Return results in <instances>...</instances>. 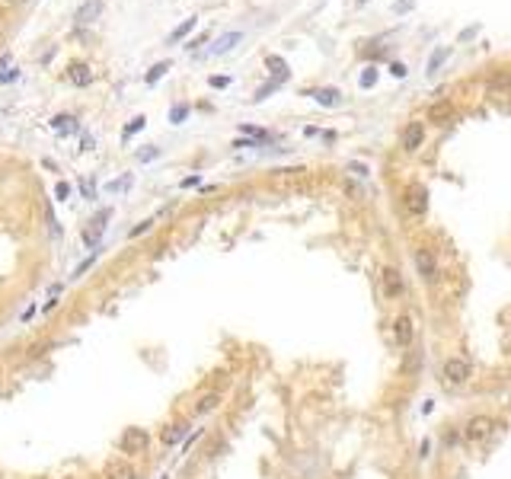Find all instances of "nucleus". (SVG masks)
I'll return each instance as SVG.
<instances>
[{
    "mask_svg": "<svg viewBox=\"0 0 511 479\" xmlns=\"http://www.w3.org/2000/svg\"><path fill=\"white\" fill-rule=\"evenodd\" d=\"M195 23H198V19L192 16V19H186V23H182V26H176V29H173V32H169V42H179V38H186L189 32H192V29H195Z\"/></svg>",
    "mask_w": 511,
    "mask_h": 479,
    "instance_id": "nucleus-17",
    "label": "nucleus"
},
{
    "mask_svg": "<svg viewBox=\"0 0 511 479\" xmlns=\"http://www.w3.org/2000/svg\"><path fill=\"white\" fill-rule=\"evenodd\" d=\"M313 100L320 102V106H335V102H339V93L335 90H316Z\"/></svg>",
    "mask_w": 511,
    "mask_h": 479,
    "instance_id": "nucleus-18",
    "label": "nucleus"
},
{
    "mask_svg": "<svg viewBox=\"0 0 511 479\" xmlns=\"http://www.w3.org/2000/svg\"><path fill=\"white\" fill-rule=\"evenodd\" d=\"M412 7H416V0H396V3H393L396 13H406V10H412Z\"/></svg>",
    "mask_w": 511,
    "mask_h": 479,
    "instance_id": "nucleus-24",
    "label": "nucleus"
},
{
    "mask_svg": "<svg viewBox=\"0 0 511 479\" xmlns=\"http://www.w3.org/2000/svg\"><path fill=\"white\" fill-rule=\"evenodd\" d=\"M425 208H428V192H425V185L412 183V185L406 189V211H409V214H425Z\"/></svg>",
    "mask_w": 511,
    "mask_h": 479,
    "instance_id": "nucleus-8",
    "label": "nucleus"
},
{
    "mask_svg": "<svg viewBox=\"0 0 511 479\" xmlns=\"http://www.w3.org/2000/svg\"><path fill=\"white\" fill-rule=\"evenodd\" d=\"M67 77H71V83H77V86H86V83L93 80V71H90L86 65H71Z\"/></svg>",
    "mask_w": 511,
    "mask_h": 479,
    "instance_id": "nucleus-13",
    "label": "nucleus"
},
{
    "mask_svg": "<svg viewBox=\"0 0 511 479\" xmlns=\"http://www.w3.org/2000/svg\"><path fill=\"white\" fill-rule=\"evenodd\" d=\"M102 13V3L99 0H86V3H80V10H77V23H93V19H99Z\"/></svg>",
    "mask_w": 511,
    "mask_h": 479,
    "instance_id": "nucleus-10",
    "label": "nucleus"
},
{
    "mask_svg": "<svg viewBox=\"0 0 511 479\" xmlns=\"http://www.w3.org/2000/svg\"><path fill=\"white\" fill-rule=\"evenodd\" d=\"M10 3H26V0H10Z\"/></svg>",
    "mask_w": 511,
    "mask_h": 479,
    "instance_id": "nucleus-32",
    "label": "nucleus"
},
{
    "mask_svg": "<svg viewBox=\"0 0 511 479\" xmlns=\"http://www.w3.org/2000/svg\"><path fill=\"white\" fill-rule=\"evenodd\" d=\"M67 192H71V185H67V183H58V189H55L58 202H61V198H67Z\"/></svg>",
    "mask_w": 511,
    "mask_h": 479,
    "instance_id": "nucleus-27",
    "label": "nucleus"
},
{
    "mask_svg": "<svg viewBox=\"0 0 511 479\" xmlns=\"http://www.w3.org/2000/svg\"><path fill=\"white\" fill-rule=\"evenodd\" d=\"M167 71H169V61H160L157 67H150V74H147V83H154V80H157V77H163V74H167Z\"/></svg>",
    "mask_w": 511,
    "mask_h": 479,
    "instance_id": "nucleus-21",
    "label": "nucleus"
},
{
    "mask_svg": "<svg viewBox=\"0 0 511 479\" xmlns=\"http://www.w3.org/2000/svg\"><path fill=\"white\" fill-rule=\"evenodd\" d=\"M217 406H221V393H204V397L195 403V412L198 415H208V412H214Z\"/></svg>",
    "mask_w": 511,
    "mask_h": 479,
    "instance_id": "nucleus-14",
    "label": "nucleus"
},
{
    "mask_svg": "<svg viewBox=\"0 0 511 479\" xmlns=\"http://www.w3.org/2000/svg\"><path fill=\"white\" fill-rule=\"evenodd\" d=\"M495 428H499V425H495V419H489V415H473V419L464 425V438L470 444H483V441H489V438H492Z\"/></svg>",
    "mask_w": 511,
    "mask_h": 479,
    "instance_id": "nucleus-2",
    "label": "nucleus"
},
{
    "mask_svg": "<svg viewBox=\"0 0 511 479\" xmlns=\"http://www.w3.org/2000/svg\"><path fill=\"white\" fill-rule=\"evenodd\" d=\"M422 141H425V121H409L406 128H403V150L416 154L422 148Z\"/></svg>",
    "mask_w": 511,
    "mask_h": 479,
    "instance_id": "nucleus-7",
    "label": "nucleus"
},
{
    "mask_svg": "<svg viewBox=\"0 0 511 479\" xmlns=\"http://www.w3.org/2000/svg\"><path fill=\"white\" fill-rule=\"evenodd\" d=\"M361 3H364V0H361Z\"/></svg>",
    "mask_w": 511,
    "mask_h": 479,
    "instance_id": "nucleus-33",
    "label": "nucleus"
},
{
    "mask_svg": "<svg viewBox=\"0 0 511 479\" xmlns=\"http://www.w3.org/2000/svg\"><path fill=\"white\" fill-rule=\"evenodd\" d=\"M240 32H224L221 38H217V42H214L211 45V51H208V55H227V51H230L233 45H237V42H240Z\"/></svg>",
    "mask_w": 511,
    "mask_h": 479,
    "instance_id": "nucleus-11",
    "label": "nucleus"
},
{
    "mask_svg": "<svg viewBox=\"0 0 511 479\" xmlns=\"http://www.w3.org/2000/svg\"><path fill=\"white\" fill-rule=\"evenodd\" d=\"M447 55H451V48H447V45H441V48H438V51H435V55H431V58H428V67H425V71H428V74H435V71H438V67H441V65H444V58Z\"/></svg>",
    "mask_w": 511,
    "mask_h": 479,
    "instance_id": "nucleus-16",
    "label": "nucleus"
},
{
    "mask_svg": "<svg viewBox=\"0 0 511 479\" xmlns=\"http://www.w3.org/2000/svg\"><path fill=\"white\" fill-rule=\"evenodd\" d=\"M189 434V422H173V425H167V432H163V444H179L182 438Z\"/></svg>",
    "mask_w": 511,
    "mask_h": 479,
    "instance_id": "nucleus-12",
    "label": "nucleus"
},
{
    "mask_svg": "<svg viewBox=\"0 0 511 479\" xmlns=\"http://www.w3.org/2000/svg\"><path fill=\"white\" fill-rule=\"evenodd\" d=\"M418 368H422V351H409L406 355V361H403V374H409V377H412V374H418Z\"/></svg>",
    "mask_w": 511,
    "mask_h": 479,
    "instance_id": "nucleus-15",
    "label": "nucleus"
},
{
    "mask_svg": "<svg viewBox=\"0 0 511 479\" xmlns=\"http://www.w3.org/2000/svg\"><path fill=\"white\" fill-rule=\"evenodd\" d=\"M141 128H144V119H141V115H138V119H134V121H131V125H128V128H125V138H128L131 131H141Z\"/></svg>",
    "mask_w": 511,
    "mask_h": 479,
    "instance_id": "nucleus-26",
    "label": "nucleus"
},
{
    "mask_svg": "<svg viewBox=\"0 0 511 479\" xmlns=\"http://www.w3.org/2000/svg\"><path fill=\"white\" fill-rule=\"evenodd\" d=\"M470 377H473V368H470V361L466 358H447L444 364H441V380H444V387L460 390V387L470 384Z\"/></svg>",
    "mask_w": 511,
    "mask_h": 479,
    "instance_id": "nucleus-1",
    "label": "nucleus"
},
{
    "mask_svg": "<svg viewBox=\"0 0 511 479\" xmlns=\"http://www.w3.org/2000/svg\"><path fill=\"white\" fill-rule=\"evenodd\" d=\"M186 115H189V109H186V106H176V109L169 112V119H173V121H182V119H186Z\"/></svg>",
    "mask_w": 511,
    "mask_h": 479,
    "instance_id": "nucleus-25",
    "label": "nucleus"
},
{
    "mask_svg": "<svg viewBox=\"0 0 511 479\" xmlns=\"http://www.w3.org/2000/svg\"><path fill=\"white\" fill-rule=\"evenodd\" d=\"M150 227H154V221H141V224H138V227H131V233H128V237H131V240H134V237H141V233H147V231H150Z\"/></svg>",
    "mask_w": 511,
    "mask_h": 479,
    "instance_id": "nucleus-22",
    "label": "nucleus"
},
{
    "mask_svg": "<svg viewBox=\"0 0 511 479\" xmlns=\"http://www.w3.org/2000/svg\"><path fill=\"white\" fill-rule=\"evenodd\" d=\"M393 342L400 349H412V342H416V323H412L409 314H400L393 320Z\"/></svg>",
    "mask_w": 511,
    "mask_h": 479,
    "instance_id": "nucleus-3",
    "label": "nucleus"
},
{
    "mask_svg": "<svg viewBox=\"0 0 511 479\" xmlns=\"http://www.w3.org/2000/svg\"><path fill=\"white\" fill-rule=\"evenodd\" d=\"M381 281H383V294H387V297H400L403 291H406V285H403V275L396 272V268H383Z\"/></svg>",
    "mask_w": 511,
    "mask_h": 479,
    "instance_id": "nucleus-9",
    "label": "nucleus"
},
{
    "mask_svg": "<svg viewBox=\"0 0 511 479\" xmlns=\"http://www.w3.org/2000/svg\"><path fill=\"white\" fill-rule=\"evenodd\" d=\"M51 125H55V131H71L74 128V119H71V115H58Z\"/></svg>",
    "mask_w": 511,
    "mask_h": 479,
    "instance_id": "nucleus-20",
    "label": "nucleus"
},
{
    "mask_svg": "<svg viewBox=\"0 0 511 479\" xmlns=\"http://www.w3.org/2000/svg\"><path fill=\"white\" fill-rule=\"evenodd\" d=\"M416 272L422 281H428V285H435L438 281V259L431 249H416Z\"/></svg>",
    "mask_w": 511,
    "mask_h": 479,
    "instance_id": "nucleus-4",
    "label": "nucleus"
},
{
    "mask_svg": "<svg viewBox=\"0 0 511 479\" xmlns=\"http://www.w3.org/2000/svg\"><path fill=\"white\" fill-rule=\"evenodd\" d=\"M112 479H138L134 476V470H128V467H121V470H109Z\"/></svg>",
    "mask_w": 511,
    "mask_h": 479,
    "instance_id": "nucleus-23",
    "label": "nucleus"
},
{
    "mask_svg": "<svg viewBox=\"0 0 511 479\" xmlns=\"http://www.w3.org/2000/svg\"><path fill=\"white\" fill-rule=\"evenodd\" d=\"M112 211H96L93 218H90V224L84 227V233H80V240H84V246H96L102 237V231H106V221H109Z\"/></svg>",
    "mask_w": 511,
    "mask_h": 479,
    "instance_id": "nucleus-6",
    "label": "nucleus"
},
{
    "mask_svg": "<svg viewBox=\"0 0 511 479\" xmlns=\"http://www.w3.org/2000/svg\"><path fill=\"white\" fill-rule=\"evenodd\" d=\"M476 32H479V26H470V29H464V32H460V42H466V38H473Z\"/></svg>",
    "mask_w": 511,
    "mask_h": 479,
    "instance_id": "nucleus-28",
    "label": "nucleus"
},
{
    "mask_svg": "<svg viewBox=\"0 0 511 479\" xmlns=\"http://www.w3.org/2000/svg\"><path fill=\"white\" fill-rule=\"evenodd\" d=\"M147 444H150V434L144 432V428H128V432L121 434L119 447L125 454H144L147 451Z\"/></svg>",
    "mask_w": 511,
    "mask_h": 479,
    "instance_id": "nucleus-5",
    "label": "nucleus"
},
{
    "mask_svg": "<svg viewBox=\"0 0 511 479\" xmlns=\"http://www.w3.org/2000/svg\"><path fill=\"white\" fill-rule=\"evenodd\" d=\"M227 83H230V80H227V77H214V80H211V86H227Z\"/></svg>",
    "mask_w": 511,
    "mask_h": 479,
    "instance_id": "nucleus-31",
    "label": "nucleus"
},
{
    "mask_svg": "<svg viewBox=\"0 0 511 479\" xmlns=\"http://www.w3.org/2000/svg\"><path fill=\"white\" fill-rule=\"evenodd\" d=\"M390 71H393V77H406V65H393Z\"/></svg>",
    "mask_w": 511,
    "mask_h": 479,
    "instance_id": "nucleus-29",
    "label": "nucleus"
},
{
    "mask_svg": "<svg viewBox=\"0 0 511 479\" xmlns=\"http://www.w3.org/2000/svg\"><path fill=\"white\" fill-rule=\"evenodd\" d=\"M428 451H431V441H422V447H418V457H428Z\"/></svg>",
    "mask_w": 511,
    "mask_h": 479,
    "instance_id": "nucleus-30",
    "label": "nucleus"
},
{
    "mask_svg": "<svg viewBox=\"0 0 511 479\" xmlns=\"http://www.w3.org/2000/svg\"><path fill=\"white\" fill-rule=\"evenodd\" d=\"M364 86V90H368V86H374V83H377V67H364L361 71V80H358Z\"/></svg>",
    "mask_w": 511,
    "mask_h": 479,
    "instance_id": "nucleus-19",
    "label": "nucleus"
}]
</instances>
